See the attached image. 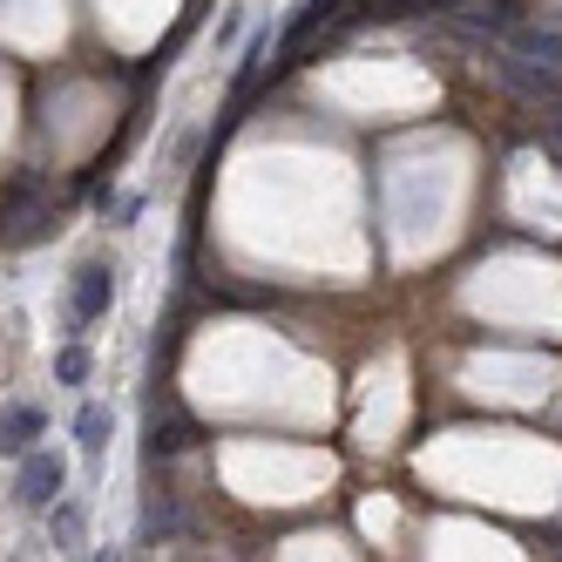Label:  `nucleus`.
Listing matches in <instances>:
<instances>
[{
  "label": "nucleus",
  "mask_w": 562,
  "mask_h": 562,
  "mask_svg": "<svg viewBox=\"0 0 562 562\" xmlns=\"http://www.w3.org/2000/svg\"><path fill=\"white\" fill-rule=\"evenodd\" d=\"M89 373H95V352H89L82 339H75V346H61V352H55V380H61V386H82Z\"/></svg>",
  "instance_id": "1a4fd4ad"
},
{
  "label": "nucleus",
  "mask_w": 562,
  "mask_h": 562,
  "mask_svg": "<svg viewBox=\"0 0 562 562\" xmlns=\"http://www.w3.org/2000/svg\"><path fill=\"white\" fill-rule=\"evenodd\" d=\"M61 488H68V461H61L55 448H27L21 468H14V502L34 508V515H48V502H55Z\"/></svg>",
  "instance_id": "7ed1b4c3"
},
{
  "label": "nucleus",
  "mask_w": 562,
  "mask_h": 562,
  "mask_svg": "<svg viewBox=\"0 0 562 562\" xmlns=\"http://www.w3.org/2000/svg\"><path fill=\"white\" fill-rule=\"evenodd\" d=\"M143 549H156V542H170V536H183V508H177V495H149V508H143Z\"/></svg>",
  "instance_id": "0eeeda50"
},
{
  "label": "nucleus",
  "mask_w": 562,
  "mask_h": 562,
  "mask_svg": "<svg viewBox=\"0 0 562 562\" xmlns=\"http://www.w3.org/2000/svg\"><path fill=\"white\" fill-rule=\"evenodd\" d=\"M339 21H346V0H305V8L285 21V34L271 42V75L299 68V61H305V48H312L326 27H339Z\"/></svg>",
  "instance_id": "f257e3e1"
},
{
  "label": "nucleus",
  "mask_w": 562,
  "mask_h": 562,
  "mask_svg": "<svg viewBox=\"0 0 562 562\" xmlns=\"http://www.w3.org/2000/svg\"><path fill=\"white\" fill-rule=\"evenodd\" d=\"M109 305H115V265H102V258L75 265V278H68V333L109 318Z\"/></svg>",
  "instance_id": "f03ea898"
},
{
  "label": "nucleus",
  "mask_w": 562,
  "mask_h": 562,
  "mask_svg": "<svg viewBox=\"0 0 562 562\" xmlns=\"http://www.w3.org/2000/svg\"><path fill=\"white\" fill-rule=\"evenodd\" d=\"M196 448V420L177 414V400H156L149 407V454H183Z\"/></svg>",
  "instance_id": "39448f33"
},
{
  "label": "nucleus",
  "mask_w": 562,
  "mask_h": 562,
  "mask_svg": "<svg viewBox=\"0 0 562 562\" xmlns=\"http://www.w3.org/2000/svg\"><path fill=\"white\" fill-rule=\"evenodd\" d=\"M48 536H55V549H82V536H89V508L68 502V495H55V502H48Z\"/></svg>",
  "instance_id": "6e6552de"
},
{
  "label": "nucleus",
  "mask_w": 562,
  "mask_h": 562,
  "mask_svg": "<svg viewBox=\"0 0 562 562\" xmlns=\"http://www.w3.org/2000/svg\"><path fill=\"white\" fill-rule=\"evenodd\" d=\"M42 434H48V414L34 407V400H8V407H0V454H14V461H21Z\"/></svg>",
  "instance_id": "20e7f679"
},
{
  "label": "nucleus",
  "mask_w": 562,
  "mask_h": 562,
  "mask_svg": "<svg viewBox=\"0 0 562 562\" xmlns=\"http://www.w3.org/2000/svg\"><path fill=\"white\" fill-rule=\"evenodd\" d=\"M109 434H115L109 400H82V414H75V448H82L89 461H102L109 454Z\"/></svg>",
  "instance_id": "423d86ee"
}]
</instances>
